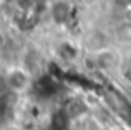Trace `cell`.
<instances>
[{
	"instance_id": "1",
	"label": "cell",
	"mask_w": 131,
	"mask_h": 130,
	"mask_svg": "<svg viewBox=\"0 0 131 130\" xmlns=\"http://www.w3.org/2000/svg\"><path fill=\"white\" fill-rule=\"evenodd\" d=\"M3 82H5V88L8 94L15 95V97H22V95L28 94L30 88L33 85V73L22 63H15L7 67L5 73H3Z\"/></svg>"
},
{
	"instance_id": "2",
	"label": "cell",
	"mask_w": 131,
	"mask_h": 130,
	"mask_svg": "<svg viewBox=\"0 0 131 130\" xmlns=\"http://www.w3.org/2000/svg\"><path fill=\"white\" fill-rule=\"evenodd\" d=\"M108 47H113L111 35H110L108 30L100 29V27L90 29L83 35V40H81V49L85 50V53H90V55L98 53L101 50L108 49Z\"/></svg>"
},
{
	"instance_id": "3",
	"label": "cell",
	"mask_w": 131,
	"mask_h": 130,
	"mask_svg": "<svg viewBox=\"0 0 131 130\" xmlns=\"http://www.w3.org/2000/svg\"><path fill=\"white\" fill-rule=\"evenodd\" d=\"M91 60H93V65H95V72H100V73H110V72L119 70L123 65L121 53L115 47H108V49L101 50L98 53H93Z\"/></svg>"
},
{
	"instance_id": "4",
	"label": "cell",
	"mask_w": 131,
	"mask_h": 130,
	"mask_svg": "<svg viewBox=\"0 0 131 130\" xmlns=\"http://www.w3.org/2000/svg\"><path fill=\"white\" fill-rule=\"evenodd\" d=\"M71 13L73 5L70 3V0H53L48 8V15L55 25H67Z\"/></svg>"
},
{
	"instance_id": "5",
	"label": "cell",
	"mask_w": 131,
	"mask_h": 130,
	"mask_svg": "<svg viewBox=\"0 0 131 130\" xmlns=\"http://www.w3.org/2000/svg\"><path fill=\"white\" fill-rule=\"evenodd\" d=\"M63 112L65 115L68 117V120H70V124L73 120H78V118L85 117V115L91 114L93 112V107L90 105V102L86 98H71V100H68L67 104L63 105Z\"/></svg>"
},
{
	"instance_id": "6",
	"label": "cell",
	"mask_w": 131,
	"mask_h": 130,
	"mask_svg": "<svg viewBox=\"0 0 131 130\" xmlns=\"http://www.w3.org/2000/svg\"><path fill=\"white\" fill-rule=\"evenodd\" d=\"M106 128H108V124L103 122L100 115L95 112L78 118V120H73L70 124V130H106Z\"/></svg>"
},
{
	"instance_id": "7",
	"label": "cell",
	"mask_w": 131,
	"mask_h": 130,
	"mask_svg": "<svg viewBox=\"0 0 131 130\" xmlns=\"http://www.w3.org/2000/svg\"><path fill=\"white\" fill-rule=\"evenodd\" d=\"M58 55L67 62H73L78 59V47L71 45L70 42H63L61 45H58Z\"/></svg>"
},
{
	"instance_id": "8",
	"label": "cell",
	"mask_w": 131,
	"mask_h": 130,
	"mask_svg": "<svg viewBox=\"0 0 131 130\" xmlns=\"http://www.w3.org/2000/svg\"><path fill=\"white\" fill-rule=\"evenodd\" d=\"M123 27H125V29H119V25H118V29H116V37H118L119 42H129L131 40V22L123 23Z\"/></svg>"
},
{
	"instance_id": "9",
	"label": "cell",
	"mask_w": 131,
	"mask_h": 130,
	"mask_svg": "<svg viewBox=\"0 0 131 130\" xmlns=\"http://www.w3.org/2000/svg\"><path fill=\"white\" fill-rule=\"evenodd\" d=\"M106 130H126V127H123L121 124H108Z\"/></svg>"
},
{
	"instance_id": "10",
	"label": "cell",
	"mask_w": 131,
	"mask_h": 130,
	"mask_svg": "<svg viewBox=\"0 0 131 130\" xmlns=\"http://www.w3.org/2000/svg\"><path fill=\"white\" fill-rule=\"evenodd\" d=\"M128 68H129V72H131V59H129V65H128Z\"/></svg>"
},
{
	"instance_id": "11",
	"label": "cell",
	"mask_w": 131,
	"mask_h": 130,
	"mask_svg": "<svg viewBox=\"0 0 131 130\" xmlns=\"http://www.w3.org/2000/svg\"><path fill=\"white\" fill-rule=\"evenodd\" d=\"M68 130H70V128H68Z\"/></svg>"
}]
</instances>
